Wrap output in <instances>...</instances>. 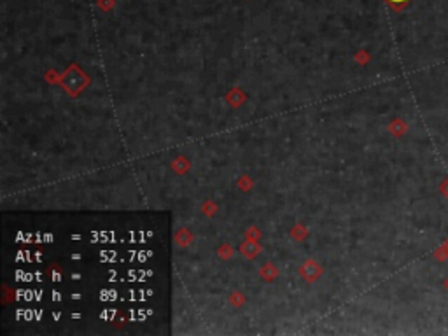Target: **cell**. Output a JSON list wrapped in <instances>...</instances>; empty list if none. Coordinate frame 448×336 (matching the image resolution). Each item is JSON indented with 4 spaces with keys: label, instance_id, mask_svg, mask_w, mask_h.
I'll return each mask as SVG.
<instances>
[{
    "label": "cell",
    "instance_id": "6da1fadb",
    "mask_svg": "<svg viewBox=\"0 0 448 336\" xmlns=\"http://www.w3.org/2000/svg\"><path fill=\"white\" fill-rule=\"evenodd\" d=\"M392 4H396V2H404V0H391Z\"/></svg>",
    "mask_w": 448,
    "mask_h": 336
}]
</instances>
